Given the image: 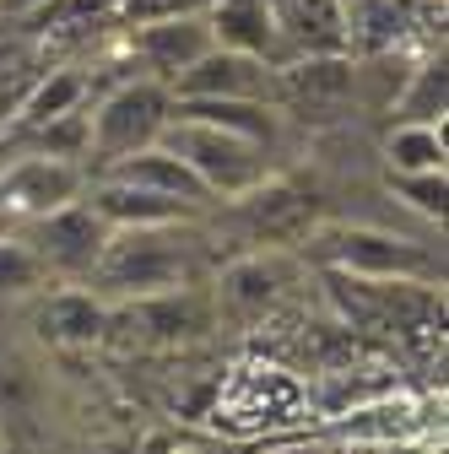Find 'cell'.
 <instances>
[{"label":"cell","instance_id":"1","mask_svg":"<svg viewBox=\"0 0 449 454\" xmlns=\"http://www.w3.org/2000/svg\"><path fill=\"white\" fill-rule=\"evenodd\" d=\"M206 265V233L195 222H146V227H108V244L87 270V287L103 303H125L168 287H190Z\"/></svg>","mask_w":449,"mask_h":454},{"label":"cell","instance_id":"2","mask_svg":"<svg viewBox=\"0 0 449 454\" xmlns=\"http://www.w3.org/2000/svg\"><path fill=\"white\" fill-rule=\"evenodd\" d=\"M303 254L347 270V276H417V281H444V260L422 249L406 233L368 222H314V233L303 239Z\"/></svg>","mask_w":449,"mask_h":454},{"label":"cell","instance_id":"3","mask_svg":"<svg viewBox=\"0 0 449 454\" xmlns=\"http://www.w3.org/2000/svg\"><path fill=\"white\" fill-rule=\"evenodd\" d=\"M330 303L352 330H438L444 293L417 276H347L330 270Z\"/></svg>","mask_w":449,"mask_h":454},{"label":"cell","instance_id":"4","mask_svg":"<svg viewBox=\"0 0 449 454\" xmlns=\"http://www.w3.org/2000/svg\"><path fill=\"white\" fill-rule=\"evenodd\" d=\"M157 141L174 157H185L190 174L222 200H233V195L255 190L260 179H271V152L260 141H249V136L217 130V125H201V120H174V114H168Z\"/></svg>","mask_w":449,"mask_h":454},{"label":"cell","instance_id":"5","mask_svg":"<svg viewBox=\"0 0 449 454\" xmlns=\"http://www.w3.org/2000/svg\"><path fill=\"white\" fill-rule=\"evenodd\" d=\"M168 108H174L168 82H152V76L120 82L87 114V157L98 152V162H114V157H130V152L152 146L157 130L168 125Z\"/></svg>","mask_w":449,"mask_h":454},{"label":"cell","instance_id":"6","mask_svg":"<svg viewBox=\"0 0 449 454\" xmlns=\"http://www.w3.org/2000/svg\"><path fill=\"white\" fill-rule=\"evenodd\" d=\"M108 325H130V340H141V347H195L222 319H217V298L190 281V287L108 303Z\"/></svg>","mask_w":449,"mask_h":454},{"label":"cell","instance_id":"7","mask_svg":"<svg viewBox=\"0 0 449 454\" xmlns=\"http://www.w3.org/2000/svg\"><path fill=\"white\" fill-rule=\"evenodd\" d=\"M276 108L298 120H342L358 108L352 54H298L276 66Z\"/></svg>","mask_w":449,"mask_h":454},{"label":"cell","instance_id":"8","mask_svg":"<svg viewBox=\"0 0 449 454\" xmlns=\"http://www.w3.org/2000/svg\"><path fill=\"white\" fill-rule=\"evenodd\" d=\"M22 239H28L33 254L49 265V276L60 281V276H87V270H92V260H98L103 244H108V222L76 195V200H66V206H54V211L22 222Z\"/></svg>","mask_w":449,"mask_h":454},{"label":"cell","instance_id":"9","mask_svg":"<svg viewBox=\"0 0 449 454\" xmlns=\"http://www.w3.org/2000/svg\"><path fill=\"white\" fill-rule=\"evenodd\" d=\"M87 190V168L71 162V157H49V152H28L17 157L6 174H0V211H6L17 227L66 206Z\"/></svg>","mask_w":449,"mask_h":454},{"label":"cell","instance_id":"10","mask_svg":"<svg viewBox=\"0 0 449 454\" xmlns=\"http://www.w3.org/2000/svg\"><path fill=\"white\" fill-rule=\"evenodd\" d=\"M174 98H255V103H276V66L260 60V54H244V49H222L211 43L206 54L168 82Z\"/></svg>","mask_w":449,"mask_h":454},{"label":"cell","instance_id":"11","mask_svg":"<svg viewBox=\"0 0 449 454\" xmlns=\"http://www.w3.org/2000/svg\"><path fill=\"white\" fill-rule=\"evenodd\" d=\"M298 281V260L288 249H265V254H244L217 276V319H265L276 303L293 293Z\"/></svg>","mask_w":449,"mask_h":454},{"label":"cell","instance_id":"12","mask_svg":"<svg viewBox=\"0 0 449 454\" xmlns=\"http://www.w3.org/2000/svg\"><path fill=\"white\" fill-rule=\"evenodd\" d=\"M233 206H239V216H244V227H249V239L255 244H271V249H298L309 233H314V195H303L298 184H288V179H260L255 190H244V195H233Z\"/></svg>","mask_w":449,"mask_h":454},{"label":"cell","instance_id":"13","mask_svg":"<svg viewBox=\"0 0 449 454\" xmlns=\"http://www.w3.org/2000/svg\"><path fill=\"white\" fill-rule=\"evenodd\" d=\"M211 43L217 38H211V27H206L201 12H190V17H152L130 38L136 60H141V76H152V82H174L195 54H206Z\"/></svg>","mask_w":449,"mask_h":454},{"label":"cell","instance_id":"14","mask_svg":"<svg viewBox=\"0 0 449 454\" xmlns=\"http://www.w3.org/2000/svg\"><path fill=\"white\" fill-rule=\"evenodd\" d=\"M98 179H120V184H136V190H157V195H174V200H190V206H211L217 195L190 174V162L185 157H174L162 141H152V146H141V152H130V157H114V162H103V174Z\"/></svg>","mask_w":449,"mask_h":454},{"label":"cell","instance_id":"15","mask_svg":"<svg viewBox=\"0 0 449 454\" xmlns=\"http://www.w3.org/2000/svg\"><path fill=\"white\" fill-rule=\"evenodd\" d=\"M33 330L49 347H98L108 335V303L92 287H60L33 309Z\"/></svg>","mask_w":449,"mask_h":454},{"label":"cell","instance_id":"16","mask_svg":"<svg viewBox=\"0 0 449 454\" xmlns=\"http://www.w3.org/2000/svg\"><path fill=\"white\" fill-rule=\"evenodd\" d=\"M168 114H174V120H201V125H217V130L249 136L265 152L282 146V108L276 103H255V98H174Z\"/></svg>","mask_w":449,"mask_h":454},{"label":"cell","instance_id":"17","mask_svg":"<svg viewBox=\"0 0 449 454\" xmlns=\"http://www.w3.org/2000/svg\"><path fill=\"white\" fill-rule=\"evenodd\" d=\"M87 206H92L108 227H146V222H195V216H206V211L190 206V200L157 195V190H136V184H120V179H98V184L87 190Z\"/></svg>","mask_w":449,"mask_h":454},{"label":"cell","instance_id":"18","mask_svg":"<svg viewBox=\"0 0 449 454\" xmlns=\"http://www.w3.org/2000/svg\"><path fill=\"white\" fill-rule=\"evenodd\" d=\"M211 38L222 49H244V54H260V60L276 66V12L271 0H211L201 12Z\"/></svg>","mask_w":449,"mask_h":454},{"label":"cell","instance_id":"19","mask_svg":"<svg viewBox=\"0 0 449 454\" xmlns=\"http://www.w3.org/2000/svg\"><path fill=\"white\" fill-rule=\"evenodd\" d=\"M379 152L390 174H433V168H444V130L428 120H401Z\"/></svg>","mask_w":449,"mask_h":454},{"label":"cell","instance_id":"20","mask_svg":"<svg viewBox=\"0 0 449 454\" xmlns=\"http://www.w3.org/2000/svg\"><path fill=\"white\" fill-rule=\"evenodd\" d=\"M87 92H92V82H87L82 71H49V76L22 98V130H38V125H49V120H60V114H76V108L87 103Z\"/></svg>","mask_w":449,"mask_h":454},{"label":"cell","instance_id":"21","mask_svg":"<svg viewBox=\"0 0 449 454\" xmlns=\"http://www.w3.org/2000/svg\"><path fill=\"white\" fill-rule=\"evenodd\" d=\"M54 287L49 265L33 254V244L22 239V227H12V233H0V298H33Z\"/></svg>","mask_w":449,"mask_h":454},{"label":"cell","instance_id":"22","mask_svg":"<svg viewBox=\"0 0 449 454\" xmlns=\"http://www.w3.org/2000/svg\"><path fill=\"white\" fill-rule=\"evenodd\" d=\"M444 87H449L444 60H428V66H417V71L406 76L401 98L390 103V108H401V120H428V125H444Z\"/></svg>","mask_w":449,"mask_h":454},{"label":"cell","instance_id":"23","mask_svg":"<svg viewBox=\"0 0 449 454\" xmlns=\"http://www.w3.org/2000/svg\"><path fill=\"white\" fill-rule=\"evenodd\" d=\"M384 184H390V195H401L422 222H444V195H449L444 168H433V174H390L384 168Z\"/></svg>","mask_w":449,"mask_h":454},{"label":"cell","instance_id":"24","mask_svg":"<svg viewBox=\"0 0 449 454\" xmlns=\"http://www.w3.org/2000/svg\"><path fill=\"white\" fill-rule=\"evenodd\" d=\"M211 0H120V12L125 17H141V22H152V17H190V12H206Z\"/></svg>","mask_w":449,"mask_h":454},{"label":"cell","instance_id":"25","mask_svg":"<svg viewBox=\"0 0 449 454\" xmlns=\"http://www.w3.org/2000/svg\"><path fill=\"white\" fill-rule=\"evenodd\" d=\"M43 6H49V0H0V22H28Z\"/></svg>","mask_w":449,"mask_h":454},{"label":"cell","instance_id":"26","mask_svg":"<svg viewBox=\"0 0 449 454\" xmlns=\"http://www.w3.org/2000/svg\"><path fill=\"white\" fill-rule=\"evenodd\" d=\"M12 227H17V222H12V216H6V211H0V233H12Z\"/></svg>","mask_w":449,"mask_h":454},{"label":"cell","instance_id":"27","mask_svg":"<svg viewBox=\"0 0 449 454\" xmlns=\"http://www.w3.org/2000/svg\"><path fill=\"white\" fill-rule=\"evenodd\" d=\"M0 454H12V443H6V427H0Z\"/></svg>","mask_w":449,"mask_h":454}]
</instances>
